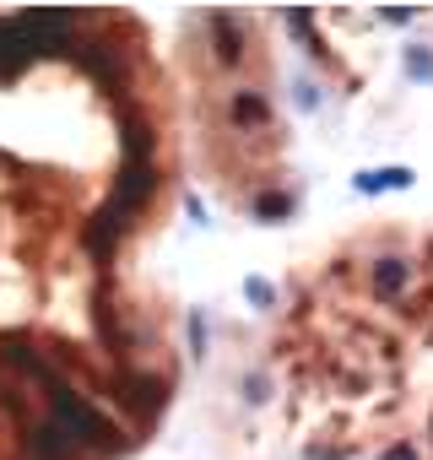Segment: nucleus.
Here are the masks:
<instances>
[{"instance_id": "f257e3e1", "label": "nucleus", "mask_w": 433, "mask_h": 460, "mask_svg": "<svg viewBox=\"0 0 433 460\" xmlns=\"http://www.w3.org/2000/svg\"><path fill=\"white\" fill-rule=\"evenodd\" d=\"M0 49V460H125L179 390L152 250L179 103L119 12L6 17Z\"/></svg>"}, {"instance_id": "f03ea898", "label": "nucleus", "mask_w": 433, "mask_h": 460, "mask_svg": "<svg viewBox=\"0 0 433 460\" xmlns=\"http://www.w3.org/2000/svg\"><path fill=\"white\" fill-rule=\"evenodd\" d=\"M266 352L309 460H433V211L320 239Z\"/></svg>"}]
</instances>
